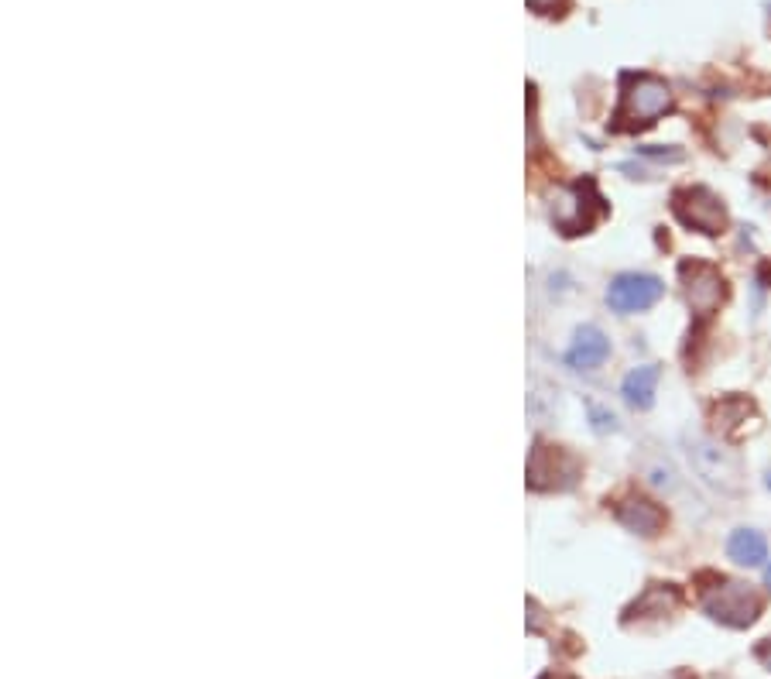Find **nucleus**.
Instances as JSON below:
<instances>
[{"label":"nucleus","mask_w":771,"mask_h":679,"mask_svg":"<svg viewBox=\"0 0 771 679\" xmlns=\"http://www.w3.org/2000/svg\"><path fill=\"white\" fill-rule=\"evenodd\" d=\"M672 110V90L665 79L658 76H634L624 90L621 110H617V121L621 127H648L658 117H665Z\"/></svg>","instance_id":"obj_1"},{"label":"nucleus","mask_w":771,"mask_h":679,"mask_svg":"<svg viewBox=\"0 0 771 679\" xmlns=\"http://www.w3.org/2000/svg\"><path fill=\"white\" fill-rule=\"evenodd\" d=\"M703 611L710 614L713 621H720V625L748 628V625H754V618H758V611H761V597L754 594L748 583L727 580L724 587L717 583L713 590H706Z\"/></svg>","instance_id":"obj_2"},{"label":"nucleus","mask_w":771,"mask_h":679,"mask_svg":"<svg viewBox=\"0 0 771 679\" xmlns=\"http://www.w3.org/2000/svg\"><path fill=\"white\" fill-rule=\"evenodd\" d=\"M676 217L700 234H720L727 227V210L710 189H682L676 193Z\"/></svg>","instance_id":"obj_3"},{"label":"nucleus","mask_w":771,"mask_h":679,"mask_svg":"<svg viewBox=\"0 0 771 679\" xmlns=\"http://www.w3.org/2000/svg\"><path fill=\"white\" fill-rule=\"evenodd\" d=\"M662 292H665L662 278L628 271V275H617L614 282H610L607 302L617 313H641V309H652L655 302L662 299Z\"/></svg>","instance_id":"obj_4"},{"label":"nucleus","mask_w":771,"mask_h":679,"mask_svg":"<svg viewBox=\"0 0 771 679\" xmlns=\"http://www.w3.org/2000/svg\"><path fill=\"white\" fill-rule=\"evenodd\" d=\"M682 282H686V302L696 316L717 313V306L727 295L724 278L710 265H682Z\"/></svg>","instance_id":"obj_5"},{"label":"nucleus","mask_w":771,"mask_h":679,"mask_svg":"<svg viewBox=\"0 0 771 679\" xmlns=\"http://www.w3.org/2000/svg\"><path fill=\"white\" fill-rule=\"evenodd\" d=\"M689 457H693L703 481H710L713 487H734L737 484V463H734V457H727L720 446L706 443V439H696L693 450H689Z\"/></svg>","instance_id":"obj_6"},{"label":"nucleus","mask_w":771,"mask_h":679,"mask_svg":"<svg viewBox=\"0 0 771 679\" xmlns=\"http://www.w3.org/2000/svg\"><path fill=\"white\" fill-rule=\"evenodd\" d=\"M607 354H610V340L597 330V326H583V330H576V340L566 354V364L576 367V371H593V367H600L607 361Z\"/></svg>","instance_id":"obj_7"},{"label":"nucleus","mask_w":771,"mask_h":679,"mask_svg":"<svg viewBox=\"0 0 771 679\" xmlns=\"http://www.w3.org/2000/svg\"><path fill=\"white\" fill-rule=\"evenodd\" d=\"M617 518H621L624 529L638 532V535H658L665 525V515L662 508L652 505V501L645 498H628L621 508H617Z\"/></svg>","instance_id":"obj_8"},{"label":"nucleus","mask_w":771,"mask_h":679,"mask_svg":"<svg viewBox=\"0 0 771 679\" xmlns=\"http://www.w3.org/2000/svg\"><path fill=\"white\" fill-rule=\"evenodd\" d=\"M655 385H658V367L655 364H645V367H634V371L624 378V402L631 409H652L655 402Z\"/></svg>","instance_id":"obj_9"},{"label":"nucleus","mask_w":771,"mask_h":679,"mask_svg":"<svg viewBox=\"0 0 771 679\" xmlns=\"http://www.w3.org/2000/svg\"><path fill=\"white\" fill-rule=\"evenodd\" d=\"M727 553L741 566H761L768 559V542H765V535L754 529H737L727 542Z\"/></svg>","instance_id":"obj_10"},{"label":"nucleus","mask_w":771,"mask_h":679,"mask_svg":"<svg viewBox=\"0 0 771 679\" xmlns=\"http://www.w3.org/2000/svg\"><path fill=\"white\" fill-rule=\"evenodd\" d=\"M528 7L538 14H552L556 7H562V0H528Z\"/></svg>","instance_id":"obj_11"},{"label":"nucleus","mask_w":771,"mask_h":679,"mask_svg":"<svg viewBox=\"0 0 771 679\" xmlns=\"http://www.w3.org/2000/svg\"><path fill=\"white\" fill-rule=\"evenodd\" d=\"M593 419H597V429H600V433H607V429H614V415H607V412L593 409Z\"/></svg>","instance_id":"obj_12"},{"label":"nucleus","mask_w":771,"mask_h":679,"mask_svg":"<svg viewBox=\"0 0 771 679\" xmlns=\"http://www.w3.org/2000/svg\"><path fill=\"white\" fill-rule=\"evenodd\" d=\"M758 659L765 662V666L771 669V638H768V642H765V645H761V649H758Z\"/></svg>","instance_id":"obj_13"},{"label":"nucleus","mask_w":771,"mask_h":679,"mask_svg":"<svg viewBox=\"0 0 771 679\" xmlns=\"http://www.w3.org/2000/svg\"><path fill=\"white\" fill-rule=\"evenodd\" d=\"M765 583H768V590H771V566H768V570H765Z\"/></svg>","instance_id":"obj_14"},{"label":"nucleus","mask_w":771,"mask_h":679,"mask_svg":"<svg viewBox=\"0 0 771 679\" xmlns=\"http://www.w3.org/2000/svg\"><path fill=\"white\" fill-rule=\"evenodd\" d=\"M765 275H768V278H771V265H768V268H765Z\"/></svg>","instance_id":"obj_15"},{"label":"nucleus","mask_w":771,"mask_h":679,"mask_svg":"<svg viewBox=\"0 0 771 679\" xmlns=\"http://www.w3.org/2000/svg\"><path fill=\"white\" fill-rule=\"evenodd\" d=\"M768 484H771V477H768Z\"/></svg>","instance_id":"obj_16"}]
</instances>
